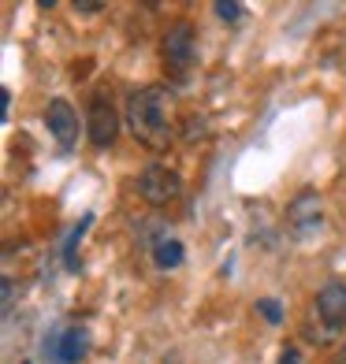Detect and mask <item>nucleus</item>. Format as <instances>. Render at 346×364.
<instances>
[{"label": "nucleus", "instance_id": "1", "mask_svg": "<svg viewBox=\"0 0 346 364\" xmlns=\"http://www.w3.org/2000/svg\"><path fill=\"white\" fill-rule=\"evenodd\" d=\"M127 130L135 134L138 145L153 149V153L168 149V141H172V93L164 86H145L138 93H130Z\"/></svg>", "mask_w": 346, "mask_h": 364}, {"label": "nucleus", "instance_id": "2", "mask_svg": "<svg viewBox=\"0 0 346 364\" xmlns=\"http://www.w3.org/2000/svg\"><path fill=\"white\" fill-rule=\"evenodd\" d=\"M197 60V38L190 23H175L168 34H164V63L175 78H183Z\"/></svg>", "mask_w": 346, "mask_h": 364}, {"label": "nucleus", "instance_id": "3", "mask_svg": "<svg viewBox=\"0 0 346 364\" xmlns=\"http://www.w3.org/2000/svg\"><path fill=\"white\" fill-rule=\"evenodd\" d=\"M138 190L150 205H168L183 193V178H179L172 168H164V164H150V168L138 175Z\"/></svg>", "mask_w": 346, "mask_h": 364}, {"label": "nucleus", "instance_id": "4", "mask_svg": "<svg viewBox=\"0 0 346 364\" xmlns=\"http://www.w3.org/2000/svg\"><path fill=\"white\" fill-rule=\"evenodd\" d=\"M45 127H48V134L56 138L60 149H71V145L78 141V112L63 101V97L48 101V108H45Z\"/></svg>", "mask_w": 346, "mask_h": 364}, {"label": "nucleus", "instance_id": "5", "mask_svg": "<svg viewBox=\"0 0 346 364\" xmlns=\"http://www.w3.org/2000/svg\"><path fill=\"white\" fill-rule=\"evenodd\" d=\"M287 223H290V230H294L298 238L313 235V230L320 227V193L302 190V193L290 201V208H287Z\"/></svg>", "mask_w": 346, "mask_h": 364}, {"label": "nucleus", "instance_id": "6", "mask_svg": "<svg viewBox=\"0 0 346 364\" xmlns=\"http://www.w3.org/2000/svg\"><path fill=\"white\" fill-rule=\"evenodd\" d=\"M317 312L327 331H339L346 327V283L332 279V283H324L320 294H317Z\"/></svg>", "mask_w": 346, "mask_h": 364}, {"label": "nucleus", "instance_id": "7", "mask_svg": "<svg viewBox=\"0 0 346 364\" xmlns=\"http://www.w3.org/2000/svg\"><path fill=\"white\" fill-rule=\"evenodd\" d=\"M115 130H120V119H115V108L112 101H105V97H97V101L90 105V123H86V134L93 145H112Z\"/></svg>", "mask_w": 346, "mask_h": 364}, {"label": "nucleus", "instance_id": "8", "mask_svg": "<svg viewBox=\"0 0 346 364\" xmlns=\"http://www.w3.org/2000/svg\"><path fill=\"white\" fill-rule=\"evenodd\" d=\"M48 346H53V360H60V364H78L82 357L90 353V331L75 323V327H68L60 338H53Z\"/></svg>", "mask_w": 346, "mask_h": 364}, {"label": "nucleus", "instance_id": "9", "mask_svg": "<svg viewBox=\"0 0 346 364\" xmlns=\"http://www.w3.org/2000/svg\"><path fill=\"white\" fill-rule=\"evenodd\" d=\"M183 257H187V245L179 242V238H160V242L153 245V260H157V268H164V272L179 268V264H183Z\"/></svg>", "mask_w": 346, "mask_h": 364}, {"label": "nucleus", "instance_id": "10", "mask_svg": "<svg viewBox=\"0 0 346 364\" xmlns=\"http://www.w3.org/2000/svg\"><path fill=\"white\" fill-rule=\"evenodd\" d=\"M212 11H216L224 23H231V26L246 19V8L238 4V0H216V4H212Z\"/></svg>", "mask_w": 346, "mask_h": 364}, {"label": "nucleus", "instance_id": "11", "mask_svg": "<svg viewBox=\"0 0 346 364\" xmlns=\"http://www.w3.org/2000/svg\"><path fill=\"white\" fill-rule=\"evenodd\" d=\"M93 223V216H82L75 227H71V235H68V245H63V257H68V268H75V245L82 242V235H86V227Z\"/></svg>", "mask_w": 346, "mask_h": 364}, {"label": "nucleus", "instance_id": "12", "mask_svg": "<svg viewBox=\"0 0 346 364\" xmlns=\"http://www.w3.org/2000/svg\"><path fill=\"white\" fill-rule=\"evenodd\" d=\"M257 312H261L268 323H283V305H279L276 297H257Z\"/></svg>", "mask_w": 346, "mask_h": 364}, {"label": "nucleus", "instance_id": "13", "mask_svg": "<svg viewBox=\"0 0 346 364\" xmlns=\"http://www.w3.org/2000/svg\"><path fill=\"white\" fill-rule=\"evenodd\" d=\"M279 364H305L302 360V350H298V346H287V350L279 353Z\"/></svg>", "mask_w": 346, "mask_h": 364}, {"label": "nucleus", "instance_id": "14", "mask_svg": "<svg viewBox=\"0 0 346 364\" xmlns=\"http://www.w3.org/2000/svg\"><path fill=\"white\" fill-rule=\"evenodd\" d=\"M0 105H4V112H0V119H8V108H11V93L0 90Z\"/></svg>", "mask_w": 346, "mask_h": 364}, {"label": "nucleus", "instance_id": "15", "mask_svg": "<svg viewBox=\"0 0 346 364\" xmlns=\"http://www.w3.org/2000/svg\"><path fill=\"white\" fill-rule=\"evenodd\" d=\"M75 11H82V15H97V11H101V4H75Z\"/></svg>", "mask_w": 346, "mask_h": 364}]
</instances>
